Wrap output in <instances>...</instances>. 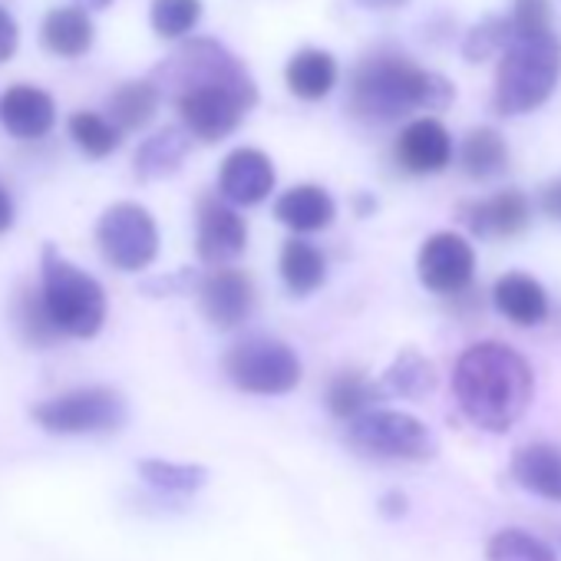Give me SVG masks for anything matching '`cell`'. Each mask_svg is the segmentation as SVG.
<instances>
[{
  "mask_svg": "<svg viewBox=\"0 0 561 561\" xmlns=\"http://www.w3.org/2000/svg\"><path fill=\"white\" fill-rule=\"evenodd\" d=\"M156 87L169 90L188 136L202 142L228 139L257 103V87L244 64L218 41H188L159 64Z\"/></svg>",
  "mask_w": 561,
  "mask_h": 561,
  "instance_id": "obj_1",
  "label": "cell"
},
{
  "mask_svg": "<svg viewBox=\"0 0 561 561\" xmlns=\"http://www.w3.org/2000/svg\"><path fill=\"white\" fill-rule=\"evenodd\" d=\"M453 397L476 430L508 433L531 407V364L502 341L469 344L453 367Z\"/></svg>",
  "mask_w": 561,
  "mask_h": 561,
  "instance_id": "obj_2",
  "label": "cell"
},
{
  "mask_svg": "<svg viewBox=\"0 0 561 561\" xmlns=\"http://www.w3.org/2000/svg\"><path fill=\"white\" fill-rule=\"evenodd\" d=\"M453 100L456 87L446 77L390 50L364 57L347 87V113L367 126H390L416 110H446Z\"/></svg>",
  "mask_w": 561,
  "mask_h": 561,
  "instance_id": "obj_3",
  "label": "cell"
},
{
  "mask_svg": "<svg viewBox=\"0 0 561 561\" xmlns=\"http://www.w3.org/2000/svg\"><path fill=\"white\" fill-rule=\"evenodd\" d=\"M41 295L64 337L90 341L103 331L110 314L103 285L90 271L64 257L57 244H44L41 251Z\"/></svg>",
  "mask_w": 561,
  "mask_h": 561,
  "instance_id": "obj_4",
  "label": "cell"
},
{
  "mask_svg": "<svg viewBox=\"0 0 561 561\" xmlns=\"http://www.w3.org/2000/svg\"><path fill=\"white\" fill-rule=\"evenodd\" d=\"M561 77V44L554 34L512 37L495 70L492 106L499 116H525L538 110L558 87Z\"/></svg>",
  "mask_w": 561,
  "mask_h": 561,
  "instance_id": "obj_5",
  "label": "cell"
},
{
  "mask_svg": "<svg viewBox=\"0 0 561 561\" xmlns=\"http://www.w3.org/2000/svg\"><path fill=\"white\" fill-rule=\"evenodd\" d=\"M221 367L228 383L251 397H285L298 390L305 377V364L295 347L264 334H251L231 344Z\"/></svg>",
  "mask_w": 561,
  "mask_h": 561,
  "instance_id": "obj_6",
  "label": "cell"
},
{
  "mask_svg": "<svg viewBox=\"0 0 561 561\" xmlns=\"http://www.w3.org/2000/svg\"><path fill=\"white\" fill-rule=\"evenodd\" d=\"M129 416L126 397L116 387H77L31 407L34 426L50 436H103L116 433Z\"/></svg>",
  "mask_w": 561,
  "mask_h": 561,
  "instance_id": "obj_7",
  "label": "cell"
},
{
  "mask_svg": "<svg viewBox=\"0 0 561 561\" xmlns=\"http://www.w3.org/2000/svg\"><path fill=\"white\" fill-rule=\"evenodd\" d=\"M344 439L354 453L380 462H426L439 453L433 430L420 416L387 407H377L347 423Z\"/></svg>",
  "mask_w": 561,
  "mask_h": 561,
  "instance_id": "obj_8",
  "label": "cell"
},
{
  "mask_svg": "<svg viewBox=\"0 0 561 561\" xmlns=\"http://www.w3.org/2000/svg\"><path fill=\"white\" fill-rule=\"evenodd\" d=\"M96 248L103 261L123 274H139L159 257V225L139 202H113L96 221Z\"/></svg>",
  "mask_w": 561,
  "mask_h": 561,
  "instance_id": "obj_9",
  "label": "cell"
},
{
  "mask_svg": "<svg viewBox=\"0 0 561 561\" xmlns=\"http://www.w3.org/2000/svg\"><path fill=\"white\" fill-rule=\"evenodd\" d=\"M420 285L439 298H456L469 291L476 277V248L459 231H433L416 251Z\"/></svg>",
  "mask_w": 561,
  "mask_h": 561,
  "instance_id": "obj_10",
  "label": "cell"
},
{
  "mask_svg": "<svg viewBox=\"0 0 561 561\" xmlns=\"http://www.w3.org/2000/svg\"><path fill=\"white\" fill-rule=\"evenodd\" d=\"M248 248V221L221 195H202L195 208V254L208 271L231 267Z\"/></svg>",
  "mask_w": 561,
  "mask_h": 561,
  "instance_id": "obj_11",
  "label": "cell"
},
{
  "mask_svg": "<svg viewBox=\"0 0 561 561\" xmlns=\"http://www.w3.org/2000/svg\"><path fill=\"white\" fill-rule=\"evenodd\" d=\"M195 298L202 318L215 331H234L254 311V280L241 267H215L202 274Z\"/></svg>",
  "mask_w": 561,
  "mask_h": 561,
  "instance_id": "obj_12",
  "label": "cell"
},
{
  "mask_svg": "<svg viewBox=\"0 0 561 561\" xmlns=\"http://www.w3.org/2000/svg\"><path fill=\"white\" fill-rule=\"evenodd\" d=\"M456 215L476 238H518L531 221V202L518 188H502L489 198L462 202Z\"/></svg>",
  "mask_w": 561,
  "mask_h": 561,
  "instance_id": "obj_13",
  "label": "cell"
},
{
  "mask_svg": "<svg viewBox=\"0 0 561 561\" xmlns=\"http://www.w3.org/2000/svg\"><path fill=\"white\" fill-rule=\"evenodd\" d=\"M274 162L261 149H234L225 156L218 169V195L234 208L261 205L274 192Z\"/></svg>",
  "mask_w": 561,
  "mask_h": 561,
  "instance_id": "obj_14",
  "label": "cell"
},
{
  "mask_svg": "<svg viewBox=\"0 0 561 561\" xmlns=\"http://www.w3.org/2000/svg\"><path fill=\"white\" fill-rule=\"evenodd\" d=\"M393 156H397V165L410 175H436L453 162V136L439 119L423 116V119H413L397 136Z\"/></svg>",
  "mask_w": 561,
  "mask_h": 561,
  "instance_id": "obj_15",
  "label": "cell"
},
{
  "mask_svg": "<svg viewBox=\"0 0 561 561\" xmlns=\"http://www.w3.org/2000/svg\"><path fill=\"white\" fill-rule=\"evenodd\" d=\"M0 123L18 139H44L57 123V103L41 87H8L0 96Z\"/></svg>",
  "mask_w": 561,
  "mask_h": 561,
  "instance_id": "obj_16",
  "label": "cell"
},
{
  "mask_svg": "<svg viewBox=\"0 0 561 561\" xmlns=\"http://www.w3.org/2000/svg\"><path fill=\"white\" fill-rule=\"evenodd\" d=\"M508 476L518 489L561 505V446L528 443L512 453Z\"/></svg>",
  "mask_w": 561,
  "mask_h": 561,
  "instance_id": "obj_17",
  "label": "cell"
},
{
  "mask_svg": "<svg viewBox=\"0 0 561 561\" xmlns=\"http://www.w3.org/2000/svg\"><path fill=\"white\" fill-rule=\"evenodd\" d=\"M492 305L515 328H538L548 318V295L541 280H535L525 271H508L495 280Z\"/></svg>",
  "mask_w": 561,
  "mask_h": 561,
  "instance_id": "obj_18",
  "label": "cell"
},
{
  "mask_svg": "<svg viewBox=\"0 0 561 561\" xmlns=\"http://www.w3.org/2000/svg\"><path fill=\"white\" fill-rule=\"evenodd\" d=\"M274 218L280 225H288L291 231H298V234L324 231L337 218V202H334V195L328 188L305 182V185L288 188L274 202Z\"/></svg>",
  "mask_w": 561,
  "mask_h": 561,
  "instance_id": "obj_19",
  "label": "cell"
},
{
  "mask_svg": "<svg viewBox=\"0 0 561 561\" xmlns=\"http://www.w3.org/2000/svg\"><path fill=\"white\" fill-rule=\"evenodd\" d=\"M192 152V136L185 126H165L159 133H152L133 159L136 179L139 182H156V179H169L182 169V162Z\"/></svg>",
  "mask_w": 561,
  "mask_h": 561,
  "instance_id": "obj_20",
  "label": "cell"
},
{
  "mask_svg": "<svg viewBox=\"0 0 561 561\" xmlns=\"http://www.w3.org/2000/svg\"><path fill=\"white\" fill-rule=\"evenodd\" d=\"M41 41L50 54L57 57H83L90 54L93 41H96V27H93V18L87 8L80 4H64V8H54L47 18H44V27H41Z\"/></svg>",
  "mask_w": 561,
  "mask_h": 561,
  "instance_id": "obj_21",
  "label": "cell"
},
{
  "mask_svg": "<svg viewBox=\"0 0 561 561\" xmlns=\"http://www.w3.org/2000/svg\"><path fill=\"white\" fill-rule=\"evenodd\" d=\"M277 271H280V280H285V288L295 298H308V295H314V291L324 288V280H328V257L311 241L288 238L285 244H280Z\"/></svg>",
  "mask_w": 561,
  "mask_h": 561,
  "instance_id": "obj_22",
  "label": "cell"
},
{
  "mask_svg": "<svg viewBox=\"0 0 561 561\" xmlns=\"http://www.w3.org/2000/svg\"><path fill=\"white\" fill-rule=\"evenodd\" d=\"M162 103V90L156 87V80H129L123 87H116L110 93L106 103V119L119 129V133H136L146 129Z\"/></svg>",
  "mask_w": 561,
  "mask_h": 561,
  "instance_id": "obj_23",
  "label": "cell"
},
{
  "mask_svg": "<svg viewBox=\"0 0 561 561\" xmlns=\"http://www.w3.org/2000/svg\"><path fill=\"white\" fill-rule=\"evenodd\" d=\"M337 77H341V67L337 60L328 54V50H301L288 60L285 67V83L288 90L305 100V103H314V100H324L334 87H337Z\"/></svg>",
  "mask_w": 561,
  "mask_h": 561,
  "instance_id": "obj_24",
  "label": "cell"
},
{
  "mask_svg": "<svg viewBox=\"0 0 561 561\" xmlns=\"http://www.w3.org/2000/svg\"><path fill=\"white\" fill-rule=\"evenodd\" d=\"M383 397H387V390L380 383H374L367 374H360V370H341L337 377H331L324 403H328V410H331L334 420L354 423L364 413L377 410V403Z\"/></svg>",
  "mask_w": 561,
  "mask_h": 561,
  "instance_id": "obj_25",
  "label": "cell"
},
{
  "mask_svg": "<svg viewBox=\"0 0 561 561\" xmlns=\"http://www.w3.org/2000/svg\"><path fill=\"white\" fill-rule=\"evenodd\" d=\"M380 387L390 397H403V400H423L439 387V374L436 364L430 357H423L416 347H407L397 354V360L383 370Z\"/></svg>",
  "mask_w": 561,
  "mask_h": 561,
  "instance_id": "obj_26",
  "label": "cell"
},
{
  "mask_svg": "<svg viewBox=\"0 0 561 561\" xmlns=\"http://www.w3.org/2000/svg\"><path fill=\"white\" fill-rule=\"evenodd\" d=\"M508 165V146L505 139L492 129V126H479L472 129L462 146H459V169L476 179V182H485V179H495L499 172H505Z\"/></svg>",
  "mask_w": 561,
  "mask_h": 561,
  "instance_id": "obj_27",
  "label": "cell"
},
{
  "mask_svg": "<svg viewBox=\"0 0 561 561\" xmlns=\"http://www.w3.org/2000/svg\"><path fill=\"white\" fill-rule=\"evenodd\" d=\"M139 479L162 495H195L208 482V469L198 462H172V459H139Z\"/></svg>",
  "mask_w": 561,
  "mask_h": 561,
  "instance_id": "obj_28",
  "label": "cell"
},
{
  "mask_svg": "<svg viewBox=\"0 0 561 561\" xmlns=\"http://www.w3.org/2000/svg\"><path fill=\"white\" fill-rule=\"evenodd\" d=\"M14 328L18 334L24 337V344L31 347H54L57 341H64V334L57 331L47 305H44V295H41V285H24L18 295H14Z\"/></svg>",
  "mask_w": 561,
  "mask_h": 561,
  "instance_id": "obj_29",
  "label": "cell"
},
{
  "mask_svg": "<svg viewBox=\"0 0 561 561\" xmlns=\"http://www.w3.org/2000/svg\"><path fill=\"white\" fill-rule=\"evenodd\" d=\"M485 561H558V551L525 528H499L485 541Z\"/></svg>",
  "mask_w": 561,
  "mask_h": 561,
  "instance_id": "obj_30",
  "label": "cell"
},
{
  "mask_svg": "<svg viewBox=\"0 0 561 561\" xmlns=\"http://www.w3.org/2000/svg\"><path fill=\"white\" fill-rule=\"evenodd\" d=\"M70 136L80 146V152L90 156V159H106L123 142V133L106 116L90 113V110H80V113L70 116Z\"/></svg>",
  "mask_w": 561,
  "mask_h": 561,
  "instance_id": "obj_31",
  "label": "cell"
},
{
  "mask_svg": "<svg viewBox=\"0 0 561 561\" xmlns=\"http://www.w3.org/2000/svg\"><path fill=\"white\" fill-rule=\"evenodd\" d=\"M202 18V0H152L149 21L162 41H182Z\"/></svg>",
  "mask_w": 561,
  "mask_h": 561,
  "instance_id": "obj_32",
  "label": "cell"
},
{
  "mask_svg": "<svg viewBox=\"0 0 561 561\" xmlns=\"http://www.w3.org/2000/svg\"><path fill=\"white\" fill-rule=\"evenodd\" d=\"M512 37H515L512 21L489 18V21H482L479 27L469 31V37H466V44H462V57H466L469 64H482V60H489L492 54H505V47L512 44Z\"/></svg>",
  "mask_w": 561,
  "mask_h": 561,
  "instance_id": "obj_33",
  "label": "cell"
},
{
  "mask_svg": "<svg viewBox=\"0 0 561 561\" xmlns=\"http://www.w3.org/2000/svg\"><path fill=\"white\" fill-rule=\"evenodd\" d=\"M512 27H515L518 37L551 34V4H548V0H515Z\"/></svg>",
  "mask_w": 561,
  "mask_h": 561,
  "instance_id": "obj_34",
  "label": "cell"
},
{
  "mask_svg": "<svg viewBox=\"0 0 561 561\" xmlns=\"http://www.w3.org/2000/svg\"><path fill=\"white\" fill-rule=\"evenodd\" d=\"M198 280H202L198 271L182 267V271H175V274H162V277L146 280L142 291L152 295V298H172V295H188V291H195V288H198Z\"/></svg>",
  "mask_w": 561,
  "mask_h": 561,
  "instance_id": "obj_35",
  "label": "cell"
},
{
  "mask_svg": "<svg viewBox=\"0 0 561 561\" xmlns=\"http://www.w3.org/2000/svg\"><path fill=\"white\" fill-rule=\"evenodd\" d=\"M18 44H21V31L14 24V18L0 8V64L11 60L18 54Z\"/></svg>",
  "mask_w": 561,
  "mask_h": 561,
  "instance_id": "obj_36",
  "label": "cell"
},
{
  "mask_svg": "<svg viewBox=\"0 0 561 561\" xmlns=\"http://www.w3.org/2000/svg\"><path fill=\"white\" fill-rule=\"evenodd\" d=\"M538 205H541V211H545L548 218L561 221V179H554V182H548V185L541 188Z\"/></svg>",
  "mask_w": 561,
  "mask_h": 561,
  "instance_id": "obj_37",
  "label": "cell"
},
{
  "mask_svg": "<svg viewBox=\"0 0 561 561\" xmlns=\"http://www.w3.org/2000/svg\"><path fill=\"white\" fill-rule=\"evenodd\" d=\"M14 218H18L14 198H11V192L4 185H0V234H8L14 228Z\"/></svg>",
  "mask_w": 561,
  "mask_h": 561,
  "instance_id": "obj_38",
  "label": "cell"
},
{
  "mask_svg": "<svg viewBox=\"0 0 561 561\" xmlns=\"http://www.w3.org/2000/svg\"><path fill=\"white\" fill-rule=\"evenodd\" d=\"M380 515H387V518L407 515V495H403V492H387V495L380 499Z\"/></svg>",
  "mask_w": 561,
  "mask_h": 561,
  "instance_id": "obj_39",
  "label": "cell"
},
{
  "mask_svg": "<svg viewBox=\"0 0 561 561\" xmlns=\"http://www.w3.org/2000/svg\"><path fill=\"white\" fill-rule=\"evenodd\" d=\"M360 8H367V11H400V8H407L410 0H357Z\"/></svg>",
  "mask_w": 561,
  "mask_h": 561,
  "instance_id": "obj_40",
  "label": "cell"
},
{
  "mask_svg": "<svg viewBox=\"0 0 561 561\" xmlns=\"http://www.w3.org/2000/svg\"><path fill=\"white\" fill-rule=\"evenodd\" d=\"M377 208V198H370V195H357V215H370Z\"/></svg>",
  "mask_w": 561,
  "mask_h": 561,
  "instance_id": "obj_41",
  "label": "cell"
}]
</instances>
